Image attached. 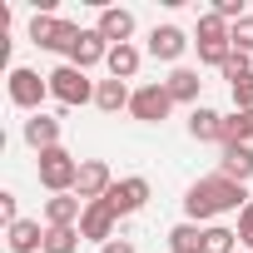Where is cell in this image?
Returning a JSON list of instances; mask_svg holds the SVG:
<instances>
[{
  "label": "cell",
  "mask_w": 253,
  "mask_h": 253,
  "mask_svg": "<svg viewBox=\"0 0 253 253\" xmlns=\"http://www.w3.org/2000/svg\"><path fill=\"white\" fill-rule=\"evenodd\" d=\"M189 134H194L199 144H223V114L209 109V104H199V109L189 114Z\"/></svg>",
  "instance_id": "16"
},
{
  "label": "cell",
  "mask_w": 253,
  "mask_h": 253,
  "mask_svg": "<svg viewBox=\"0 0 253 253\" xmlns=\"http://www.w3.org/2000/svg\"><path fill=\"white\" fill-rule=\"evenodd\" d=\"M129 99H134V89L124 84V80H99V84H94V104H99L104 114H119V109H129Z\"/></svg>",
  "instance_id": "18"
},
{
  "label": "cell",
  "mask_w": 253,
  "mask_h": 253,
  "mask_svg": "<svg viewBox=\"0 0 253 253\" xmlns=\"http://www.w3.org/2000/svg\"><path fill=\"white\" fill-rule=\"evenodd\" d=\"M248 75H253V55L233 50V55H228V65H223V80H228V84H238V80H248Z\"/></svg>",
  "instance_id": "25"
},
{
  "label": "cell",
  "mask_w": 253,
  "mask_h": 253,
  "mask_svg": "<svg viewBox=\"0 0 253 253\" xmlns=\"http://www.w3.org/2000/svg\"><path fill=\"white\" fill-rule=\"evenodd\" d=\"M104 199H109V209H114L119 218H129V213H139V209L149 204V179H144V174H129V179H114V189H109Z\"/></svg>",
  "instance_id": "7"
},
{
  "label": "cell",
  "mask_w": 253,
  "mask_h": 253,
  "mask_svg": "<svg viewBox=\"0 0 253 253\" xmlns=\"http://www.w3.org/2000/svg\"><path fill=\"white\" fill-rule=\"evenodd\" d=\"M35 174H40V184H45L50 194H75V184H80V159H75L65 144H55V149L40 154Z\"/></svg>",
  "instance_id": "2"
},
{
  "label": "cell",
  "mask_w": 253,
  "mask_h": 253,
  "mask_svg": "<svg viewBox=\"0 0 253 253\" xmlns=\"http://www.w3.org/2000/svg\"><path fill=\"white\" fill-rule=\"evenodd\" d=\"M169 109H174V94H169V84H164V80L139 84V89H134V99H129V114H134L139 124H159V119H169Z\"/></svg>",
  "instance_id": "6"
},
{
  "label": "cell",
  "mask_w": 253,
  "mask_h": 253,
  "mask_svg": "<svg viewBox=\"0 0 253 253\" xmlns=\"http://www.w3.org/2000/svg\"><path fill=\"white\" fill-rule=\"evenodd\" d=\"M169 253H204V228L199 223H174L169 228Z\"/></svg>",
  "instance_id": "21"
},
{
  "label": "cell",
  "mask_w": 253,
  "mask_h": 253,
  "mask_svg": "<svg viewBox=\"0 0 253 253\" xmlns=\"http://www.w3.org/2000/svg\"><path fill=\"white\" fill-rule=\"evenodd\" d=\"M218 174L233 179V184H248V179H253V144H223Z\"/></svg>",
  "instance_id": "14"
},
{
  "label": "cell",
  "mask_w": 253,
  "mask_h": 253,
  "mask_svg": "<svg viewBox=\"0 0 253 253\" xmlns=\"http://www.w3.org/2000/svg\"><path fill=\"white\" fill-rule=\"evenodd\" d=\"M80 228H45V253H75L80 248Z\"/></svg>",
  "instance_id": "24"
},
{
  "label": "cell",
  "mask_w": 253,
  "mask_h": 253,
  "mask_svg": "<svg viewBox=\"0 0 253 253\" xmlns=\"http://www.w3.org/2000/svg\"><path fill=\"white\" fill-rule=\"evenodd\" d=\"M5 243H10V253H45V228H40V218L10 223V228H5Z\"/></svg>",
  "instance_id": "15"
},
{
  "label": "cell",
  "mask_w": 253,
  "mask_h": 253,
  "mask_svg": "<svg viewBox=\"0 0 253 253\" xmlns=\"http://www.w3.org/2000/svg\"><path fill=\"white\" fill-rule=\"evenodd\" d=\"M204 253H238V228L209 223V228H204Z\"/></svg>",
  "instance_id": "23"
},
{
  "label": "cell",
  "mask_w": 253,
  "mask_h": 253,
  "mask_svg": "<svg viewBox=\"0 0 253 253\" xmlns=\"http://www.w3.org/2000/svg\"><path fill=\"white\" fill-rule=\"evenodd\" d=\"M238 253H248V248H238Z\"/></svg>",
  "instance_id": "30"
},
{
  "label": "cell",
  "mask_w": 253,
  "mask_h": 253,
  "mask_svg": "<svg viewBox=\"0 0 253 253\" xmlns=\"http://www.w3.org/2000/svg\"><path fill=\"white\" fill-rule=\"evenodd\" d=\"M50 94L65 104V109H80V104H94V84L84 80V70H75L70 60L50 70Z\"/></svg>",
  "instance_id": "3"
},
{
  "label": "cell",
  "mask_w": 253,
  "mask_h": 253,
  "mask_svg": "<svg viewBox=\"0 0 253 253\" xmlns=\"http://www.w3.org/2000/svg\"><path fill=\"white\" fill-rule=\"evenodd\" d=\"M184 50H189V35H184L179 25H154V30H149V55H154V60L174 65Z\"/></svg>",
  "instance_id": "12"
},
{
  "label": "cell",
  "mask_w": 253,
  "mask_h": 253,
  "mask_svg": "<svg viewBox=\"0 0 253 253\" xmlns=\"http://www.w3.org/2000/svg\"><path fill=\"white\" fill-rule=\"evenodd\" d=\"M25 144H30L35 154L55 149V144H60V119H50V114H30V119H25Z\"/></svg>",
  "instance_id": "17"
},
{
  "label": "cell",
  "mask_w": 253,
  "mask_h": 253,
  "mask_svg": "<svg viewBox=\"0 0 253 253\" xmlns=\"http://www.w3.org/2000/svg\"><path fill=\"white\" fill-rule=\"evenodd\" d=\"M99 253H134V243H124V238H114V243H104Z\"/></svg>",
  "instance_id": "29"
},
{
  "label": "cell",
  "mask_w": 253,
  "mask_h": 253,
  "mask_svg": "<svg viewBox=\"0 0 253 253\" xmlns=\"http://www.w3.org/2000/svg\"><path fill=\"white\" fill-rule=\"evenodd\" d=\"M228 89H233V109H253V75L238 80V84H228Z\"/></svg>",
  "instance_id": "27"
},
{
  "label": "cell",
  "mask_w": 253,
  "mask_h": 253,
  "mask_svg": "<svg viewBox=\"0 0 253 253\" xmlns=\"http://www.w3.org/2000/svg\"><path fill=\"white\" fill-rule=\"evenodd\" d=\"M109 40L99 35V30H80V40H75V50H70V65L75 70H94V65H104L109 60Z\"/></svg>",
  "instance_id": "11"
},
{
  "label": "cell",
  "mask_w": 253,
  "mask_h": 253,
  "mask_svg": "<svg viewBox=\"0 0 253 253\" xmlns=\"http://www.w3.org/2000/svg\"><path fill=\"white\" fill-rule=\"evenodd\" d=\"M84 199L80 194H50L45 199V228H80Z\"/></svg>",
  "instance_id": "10"
},
{
  "label": "cell",
  "mask_w": 253,
  "mask_h": 253,
  "mask_svg": "<svg viewBox=\"0 0 253 253\" xmlns=\"http://www.w3.org/2000/svg\"><path fill=\"white\" fill-rule=\"evenodd\" d=\"M233 50H243V55H253V15H243V20L233 25Z\"/></svg>",
  "instance_id": "26"
},
{
  "label": "cell",
  "mask_w": 253,
  "mask_h": 253,
  "mask_svg": "<svg viewBox=\"0 0 253 253\" xmlns=\"http://www.w3.org/2000/svg\"><path fill=\"white\" fill-rule=\"evenodd\" d=\"M139 60H144V55H139L134 45H114L109 60H104V65H109V80H124V84H129V80L139 75Z\"/></svg>",
  "instance_id": "20"
},
{
  "label": "cell",
  "mask_w": 253,
  "mask_h": 253,
  "mask_svg": "<svg viewBox=\"0 0 253 253\" xmlns=\"http://www.w3.org/2000/svg\"><path fill=\"white\" fill-rule=\"evenodd\" d=\"M248 139H253V109L223 114V144H248Z\"/></svg>",
  "instance_id": "22"
},
{
  "label": "cell",
  "mask_w": 253,
  "mask_h": 253,
  "mask_svg": "<svg viewBox=\"0 0 253 253\" xmlns=\"http://www.w3.org/2000/svg\"><path fill=\"white\" fill-rule=\"evenodd\" d=\"M238 243H243V248L253 253V204H248V209L238 213Z\"/></svg>",
  "instance_id": "28"
},
{
  "label": "cell",
  "mask_w": 253,
  "mask_h": 253,
  "mask_svg": "<svg viewBox=\"0 0 253 253\" xmlns=\"http://www.w3.org/2000/svg\"><path fill=\"white\" fill-rule=\"evenodd\" d=\"M45 99H50V75H35V70L15 65V70H10V104H15V109L40 114V104H45Z\"/></svg>",
  "instance_id": "5"
},
{
  "label": "cell",
  "mask_w": 253,
  "mask_h": 253,
  "mask_svg": "<svg viewBox=\"0 0 253 253\" xmlns=\"http://www.w3.org/2000/svg\"><path fill=\"white\" fill-rule=\"evenodd\" d=\"M109 189H114L109 164H104V159H84V164H80V184H75V194H80L84 204H94V199H104Z\"/></svg>",
  "instance_id": "9"
},
{
  "label": "cell",
  "mask_w": 253,
  "mask_h": 253,
  "mask_svg": "<svg viewBox=\"0 0 253 253\" xmlns=\"http://www.w3.org/2000/svg\"><path fill=\"white\" fill-rule=\"evenodd\" d=\"M94 30H99L109 45H129V35H134V15H129V10H119V5H104L99 20H94Z\"/></svg>",
  "instance_id": "13"
},
{
  "label": "cell",
  "mask_w": 253,
  "mask_h": 253,
  "mask_svg": "<svg viewBox=\"0 0 253 253\" xmlns=\"http://www.w3.org/2000/svg\"><path fill=\"white\" fill-rule=\"evenodd\" d=\"M169 94H174V104H194L199 109V89H204V80H199V70H174L169 80Z\"/></svg>",
  "instance_id": "19"
},
{
  "label": "cell",
  "mask_w": 253,
  "mask_h": 253,
  "mask_svg": "<svg viewBox=\"0 0 253 253\" xmlns=\"http://www.w3.org/2000/svg\"><path fill=\"white\" fill-rule=\"evenodd\" d=\"M248 204H253L248 189L233 184V179H223V174H209V179L189 184V194H184L189 223H209V218H218V213H243Z\"/></svg>",
  "instance_id": "1"
},
{
  "label": "cell",
  "mask_w": 253,
  "mask_h": 253,
  "mask_svg": "<svg viewBox=\"0 0 253 253\" xmlns=\"http://www.w3.org/2000/svg\"><path fill=\"white\" fill-rule=\"evenodd\" d=\"M114 223H119V213L109 209V199H94V204H84L80 233H84V238H94V243L104 248V243H114Z\"/></svg>",
  "instance_id": "8"
},
{
  "label": "cell",
  "mask_w": 253,
  "mask_h": 253,
  "mask_svg": "<svg viewBox=\"0 0 253 253\" xmlns=\"http://www.w3.org/2000/svg\"><path fill=\"white\" fill-rule=\"evenodd\" d=\"M75 40H80V25H70V20H60V15H35L30 20V45H40V50H75Z\"/></svg>",
  "instance_id": "4"
}]
</instances>
